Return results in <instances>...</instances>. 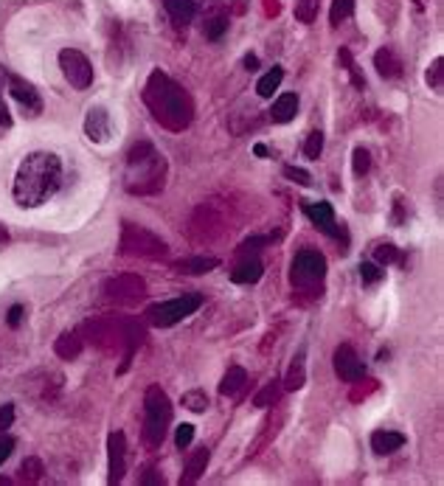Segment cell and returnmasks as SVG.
<instances>
[{"label": "cell", "instance_id": "6da1fadb", "mask_svg": "<svg viewBox=\"0 0 444 486\" xmlns=\"http://www.w3.org/2000/svg\"><path fill=\"white\" fill-rule=\"evenodd\" d=\"M62 186V160L54 152H32L15 174V202L23 208H37L48 202Z\"/></svg>", "mask_w": 444, "mask_h": 486}, {"label": "cell", "instance_id": "7a4b0ae2", "mask_svg": "<svg viewBox=\"0 0 444 486\" xmlns=\"http://www.w3.org/2000/svg\"><path fill=\"white\" fill-rule=\"evenodd\" d=\"M144 102L155 121H160L172 132H183L194 118L191 96L163 71H152L144 88Z\"/></svg>", "mask_w": 444, "mask_h": 486}, {"label": "cell", "instance_id": "3957f363", "mask_svg": "<svg viewBox=\"0 0 444 486\" xmlns=\"http://www.w3.org/2000/svg\"><path fill=\"white\" fill-rule=\"evenodd\" d=\"M166 183V160L163 155L149 144L141 141L130 149L127 158V174L124 186L130 194H158Z\"/></svg>", "mask_w": 444, "mask_h": 486}, {"label": "cell", "instance_id": "277c9868", "mask_svg": "<svg viewBox=\"0 0 444 486\" xmlns=\"http://www.w3.org/2000/svg\"><path fill=\"white\" fill-rule=\"evenodd\" d=\"M172 424V402L160 385H149L144 396V441L146 447H160Z\"/></svg>", "mask_w": 444, "mask_h": 486}, {"label": "cell", "instance_id": "5b68a950", "mask_svg": "<svg viewBox=\"0 0 444 486\" xmlns=\"http://www.w3.org/2000/svg\"><path fill=\"white\" fill-rule=\"evenodd\" d=\"M121 254L124 256H160L166 254V242L160 236H155L152 230L124 222L121 228Z\"/></svg>", "mask_w": 444, "mask_h": 486}, {"label": "cell", "instance_id": "8992f818", "mask_svg": "<svg viewBox=\"0 0 444 486\" xmlns=\"http://www.w3.org/2000/svg\"><path fill=\"white\" fill-rule=\"evenodd\" d=\"M200 304H202L200 296H183V298H172V301H163V304H152V307L146 310V321H149L152 326L166 329V326L180 324L183 318L194 315V312L200 310Z\"/></svg>", "mask_w": 444, "mask_h": 486}, {"label": "cell", "instance_id": "52a82bcc", "mask_svg": "<svg viewBox=\"0 0 444 486\" xmlns=\"http://www.w3.org/2000/svg\"><path fill=\"white\" fill-rule=\"evenodd\" d=\"M326 276V259L318 251H298L290 265V279L296 287H315Z\"/></svg>", "mask_w": 444, "mask_h": 486}, {"label": "cell", "instance_id": "ba28073f", "mask_svg": "<svg viewBox=\"0 0 444 486\" xmlns=\"http://www.w3.org/2000/svg\"><path fill=\"white\" fill-rule=\"evenodd\" d=\"M60 68L62 76L68 79V85L74 90H88L93 85V65L88 62V57L76 48H62L60 51Z\"/></svg>", "mask_w": 444, "mask_h": 486}, {"label": "cell", "instance_id": "9c48e42d", "mask_svg": "<svg viewBox=\"0 0 444 486\" xmlns=\"http://www.w3.org/2000/svg\"><path fill=\"white\" fill-rule=\"evenodd\" d=\"M335 371H338V377L343 382H357V380L366 377V366H363V360L357 357V352L349 343L335 349Z\"/></svg>", "mask_w": 444, "mask_h": 486}, {"label": "cell", "instance_id": "30bf717a", "mask_svg": "<svg viewBox=\"0 0 444 486\" xmlns=\"http://www.w3.org/2000/svg\"><path fill=\"white\" fill-rule=\"evenodd\" d=\"M6 90L15 96V102H18L29 116H40V113H43V99H40V93H37L34 85L26 82L23 76H12V74H9Z\"/></svg>", "mask_w": 444, "mask_h": 486}, {"label": "cell", "instance_id": "8fae6325", "mask_svg": "<svg viewBox=\"0 0 444 486\" xmlns=\"http://www.w3.org/2000/svg\"><path fill=\"white\" fill-rule=\"evenodd\" d=\"M107 455H110V475H107V480L110 483H121V478L127 472V438H124V433H118V430L110 433Z\"/></svg>", "mask_w": 444, "mask_h": 486}, {"label": "cell", "instance_id": "7c38bea8", "mask_svg": "<svg viewBox=\"0 0 444 486\" xmlns=\"http://www.w3.org/2000/svg\"><path fill=\"white\" fill-rule=\"evenodd\" d=\"M104 290L116 301H138L146 293V284L138 276H118V279H110Z\"/></svg>", "mask_w": 444, "mask_h": 486}, {"label": "cell", "instance_id": "4fadbf2b", "mask_svg": "<svg viewBox=\"0 0 444 486\" xmlns=\"http://www.w3.org/2000/svg\"><path fill=\"white\" fill-rule=\"evenodd\" d=\"M85 135L96 144H104L110 138V113L104 107H90L85 116Z\"/></svg>", "mask_w": 444, "mask_h": 486}, {"label": "cell", "instance_id": "5bb4252c", "mask_svg": "<svg viewBox=\"0 0 444 486\" xmlns=\"http://www.w3.org/2000/svg\"><path fill=\"white\" fill-rule=\"evenodd\" d=\"M304 211H307V216L315 222L318 230H324V233H329V236H340V233H343V228L335 225V211H332L329 202H307Z\"/></svg>", "mask_w": 444, "mask_h": 486}, {"label": "cell", "instance_id": "9a60e30c", "mask_svg": "<svg viewBox=\"0 0 444 486\" xmlns=\"http://www.w3.org/2000/svg\"><path fill=\"white\" fill-rule=\"evenodd\" d=\"M262 273H265L262 262H259L256 256H248V259H242V262L231 270V282H234V284H256V282L262 279Z\"/></svg>", "mask_w": 444, "mask_h": 486}, {"label": "cell", "instance_id": "2e32d148", "mask_svg": "<svg viewBox=\"0 0 444 486\" xmlns=\"http://www.w3.org/2000/svg\"><path fill=\"white\" fill-rule=\"evenodd\" d=\"M405 447V436L396 433V430H377L371 433V450L377 455H388V452H396Z\"/></svg>", "mask_w": 444, "mask_h": 486}, {"label": "cell", "instance_id": "e0dca14e", "mask_svg": "<svg viewBox=\"0 0 444 486\" xmlns=\"http://www.w3.org/2000/svg\"><path fill=\"white\" fill-rule=\"evenodd\" d=\"M298 113V96L296 93H282L276 102H273V110H270V118L276 124H287L293 121Z\"/></svg>", "mask_w": 444, "mask_h": 486}, {"label": "cell", "instance_id": "ac0fdd59", "mask_svg": "<svg viewBox=\"0 0 444 486\" xmlns=\"http://www.w3.org/2000/svg\"><path fill=\"white\" fill-rule=\"evenodd\" d=\"M245 382H248V371L242 366H231L226 371V377H222V382H219V394L222 396H237L245 388Z\"/></svg>", "mask_w": 444, "mask_h": 486}, {"label": "cell", "instance_id": "d6986e66", "mask_svg": "<svg viewBox=\"0 0 444 486\" xmlns=\"http://www.w3.org/2000/svg\"><path fill=\"white\" fill-rule=\"evenodd\" d=\"M163 6L169 12V18L174 23H191V18L197 15V0H163Z\"/></svg>", "mask_w": 444, "mask_h": 486}, {"label": "cell", "instance_id": "ffe728a7", "mask_svg": "<svg viewBox=\"0 0 444 486\" xmlns=\"http://www.w3.org/2000/svg\"><path fill=\"white\" fill-rule=\"evenodd\" d=\"M219 265V259L214 256H194V259H180L174 262V270L177 273H188V276H200V273H208Z\"/></svg>", "mask_w": 444, "mask_h": 486}, {"label": "cell", "instance_id": "44dd1931", "mask_svg": "<svg viewBox=\"0 0 444 486\" xmlns=\"http://www.w3.org/2000/svg\"><path fill=\"white\" fill-rule=\"evenodd\" d=\"M208 458H211L208 447H200V450H197V452L188 458V464H186V475L180 478V483H197V480H200V475L205 472Z\"/></svg>", "mask_w": 444, "mask_h": 486}, {"label": "cell", "instance_id": "7402d4cb", "mask_svg": "<svg viewBox=\"0 0 444 486\" xmlns=\"http://www.w3.org/2000/svg\"><path fill=\"white\" fill-rule=\"evenodd\" d=\"M374 65H377L380 76H385V79H394V76H399V74H402V62H399V60L394 57V51H388V48L377 51Z\"/></svg>", "mask_w": 444, "mask_h": 486}, {"label": "cell", "instance_id": "603a6c76", "mask_svg": "<svg viewBox=\"0 0 444 486\" xmlns=\"http://www.w3.org/2000/svg\"><path fill=\"white\" fill-rule=\"evenodd\" d=\"M54 352H57L62 360H74V357H79V352H82V338L74 335V332H65V335L57 340Z\"/></svg>", "mask_w": 444, "mask_h": 486}, {"label": "cell", "instance_id": "cb8c5ba5", "mask_svg": "<svg viewBox=\"0 0 444 486\" xmlns=\"http://www.w3.org/2000/svg\"><path fill=\"white\" fill-rule=\"evenodd\" d=\"M282 79H284V71H282V68H273V71H268V74H265V76L259 79V85H256V93H259L262 99H270V96H273V90H279Z\"/></svg>", "mask_w": 444, "mask_h": 486}, {"label": "cell", "instance_id": "d4e9b609", "mask_svg": "<svg viewBox=\"0 0 444 486\" xmlns=\"http://www.w3.org/2000/svg\"><path fill=\"white\" fill-rule=\"evenodd\" d=\"M282 382H284V388H287V391H298V388L304 385V349L298 352L296 363L290 366V371H287V377H284Z\"/></svg>", "mask_w": 444, "mask_h": 486}, {"label": "cell", "instance_id": "484cf974", "mask_svg": "<svg viewBox=\"0 0 444 486\" xmlns=\"http://www.w3.org/2000/svg\"><path fill=\"white\" fill-rule=\"evenodd\" d=\"M282 391H284V385H282V380H273V382H268L256 396H254V405L256 408H268V405H273V402H279V396H282Z\"/></svg>", "mask_w": 444, "mask_h": 486}, {"label": "cell", "instance_id": "4316f807", "mask_svg": "<svg viewBox=\"0 0 444 486\" xmlns=\"http://www.w3.org/2000/svg\"><path fill=\"white\" fill-rule=\"evenodd\" d=\"M226 29H228V18H226V15H214V18H208L205 26H202V32H205L208 40H219L222 34H226Z\"/></svg>", "mask_w": 444, "mask_h": 486}, {"label": "cell", "instance_id": "83f0119b", "mask_svg": "<svg viewBox=\"0 0 444 486\" xmlns=\"http://www.w3.org/2000/svg\"><path fill=\"white\" fill-rule=\"evenodd\" d=\"M321 152H324V132H321V130H312V132L307 135V141H304V155H307L310 160H318Z\"/></svg>", "mask_w": 444, "mask_h": 486}, {"label": "cell", "instance_id": "f1b7e54d", "mask_svg": "<svg viewBox=\"0 0 444 486\" xmlns=\"http://www.w3.org/2000/svg\"><path fill=\"white\" fill-rule=\"evenodd\" d=\"M318 18V0H298L296 6V20L298 23H312Z\"/></svg>", "mask_w": 444, "mask_h": 486}, {"label": "cell", "instance_id": "f546056e", "mask_svg": "<svg viewBox=\"0 0 444 486\" xmlns=\"http://www.w3.org/2000/svg\"><path fill=\"white\" fill-rule=\"evenodd\" d=\"M183 405L191 413H202L208 408V396H205V391H188V394H183Z\"/></svg>", "mask_w": 444, "mask_h": 486}, {"label": "cell", "instance_id": "4dcf8cb0", "mask_svg": "<svg viewBox=\"0 0 444 486\" xmlns=\"http://www.w3.org/2000/svg\"><path fill=\"white\" fill-rule=\"evenodd\" d=\"M352 9H354V0H335V4H332V12H329L332 26H340V20H346V18L352 15Z\"/></svg>", "mask_w": 444, "mask_h": 486}, {"label": "cell", "instance_id": "1f68e13d", "mask_svg": "<svg viewBox=\"0 0 444 486\" xmlns=\"http://www.w3.org/2000/svg\"><path fill=\"white\" fill-rule=\"evenodd\" d=\"M441 79H444V60H441V57H436V60H433V65L427 68V85H430L433 90H441V88H444V82H441Z\"/></svg>", "mask_w": 444, "mask_h": 486}, {"label": "cell", "instance_id": "d6a6232c", "mask_svg": "<svg viewBox=\"0 0 444 486\" xmlns=\"http://www.w3.org/2000/svg\"><path fill=\"white\" fill-rule=\"evenodd\" d=\"M352 169H354V174H366V172L371 169V155H368V149L357 146V149L352 152Z\"/></svg>", "mask_w": 444, "mask_h": 486}, {"label": "cell", "instance_id": "836d02e7", "mask_svg": "<svg viewBox=\"0 0 444 486\" xmlns=\"http://www.w3.org/2000/svg\"><path fill=\"white\" fill-rule=\"evenodd\" d=\"M20 475H23V480H40V475H43V461H40V458H26L23 466H20Z\"/></svg>", "mask_w": 444, "mask_h": 486}, {"label": "cell", "instance_id": "e575fe53", "mask_svg": "<svg viewBox=\"0 0 444 486\" xmlns=\"http://www.w3.org/2000/svg\"><path fill=\"white\" fill-rule=\"evenodd\" d=\"M385 273L380 270V265H374V262H363L360 265V279L366 282V284H374V282H380Z\"/></svg>", "mask_w": 444, "mask_h": 486}, {"label": "cell", "instance_id": "d590c367", "mask_svg": "<svg viewBox=\"0 0 444 486\" xmlns=\"http://www.w3.org/2000/svg\"><path fill=\"white\" fill-rule=\"evenodd\" d=\"M374 259H377V265H388V262L396 259V248L388 245V242H385V245H377L374 248Z\"/></svg>", "mask_w": 444, "mask_h": 486}, {"label": "cell", "instance_id": "8d00e7d4", "mask_svg": "<svg viewBox=\"0 0 444 486\" xmlns=\"http://www.w3.org/2000/svg\"><path fill=\"white\" fill-rule=\"evenodd\" d=\"M284 174H287L293 183H298V186H312L310 172H304V169H298V166H284Z\"/></svg>", "mask_w": 444, "mask_h": 486}, {"label": "cell", "instance_id": "74e56055", "mask_svg": "<svg viewBox=\"0 0 444 486\" xmlns=\"http://www.w3.org/2000/svg\"><path fill=\"white\" fill-rule=\"evenodd\" d=\"M191 438H194V424H180L177 433H174V444H177L180 450H186V447L191 444Z\"/></svg>", "mask_w": 444, "mask_h": 486}, {"label": "cell", "instance_id": "f35d334b", "mask_svg": "<svg viewBox=\"0 0 444 486\" xmlns=\"http://www.w3.org/2000/svg\"><path fill=\"white\" fill-rule=\"evenodd\" d=\"M12 422H15V405H4L0 408V433L12 427Z\"/></svg>", "mask_w": 444, "mask_h": 486}, {"label": "cell", "instance_id": "ab89813d", "mask_svg": "<svg viewBox=\"0 0 444 486\" xmlns=\"http://www.w3.org/2000/svg\"><path fill=\"white\" fill-rule=\"evenodd\" d=\"M15 450V438L12 436H0V464H4Z\"/></svg>", "mask_w": 444, "mask_h": 486}, {"label": "cell", "instance_id": "60d3db41", "mask_svg": "<svg viewBox=\"0 0 444 486\" xmlns=\"http://www.w3.org/2000/svg\"><path fill=\"white\" fill-rule=\"evenodd\" d=\"M268 236H254V239H248V242H242V254H251V251H259V245H268Z\"/></svg>", "mask_w": 444, "mask_h": 486}, {"label": "cell", "instance_id": "b9f144b4", "mask_svg": "<svg viewBox=\"0 0 444 486\" xmlns=\"http://www.w3.org/2000/svg\"><path fill=\"white\" fill-rule=\"evenodd\" d=\"M6 321H9V326H20V321H23V307L15 304V307L9 310V315H6Z\"/></svg>", "mask_w": 444, "mask_h": 486}, {"label": "cell", "instance_id": "7bdbcfd3", "mask_svg": "<svg viewBox=\"0 0 444 486\" xmlns=\"http://www.w3.org/2000/svg\"><path fill=\"white\" fill-rule=\"evenodd\" d=\"M6 127H12V116H9V107H6L4 96H0V130H6Z\"/></svg>", "mask_w": 444, "mask_h": 486}, {"label": "cell", "instance_id": "ee69618b", "mask_svg": "<svg viewBox=\"0 0 444 486\" xmlns=\"http://www.w3.org/2000/svg\"><path fill=\"white\" fill-rule=\"evenodd\" d=\"M141 483H163V475L158 469H146V475L141 478Z\"/></svg>", "mask_w": 444, "mask_h": 486}, {"label": "cell", "instance_id": "f6af8a7d", "mask_svg": "<svg viewBox=\"0 0 444 486\" xmlns=\"http://www.w3.org/2000/svg\"><path fill=\"white\" fill-rule=\"evenodd\" d=\"M6 85H9V71L0 65V96H4V90H6Z\"/></svg>", "mask_w": 444, "mask_h": 486}, {"label": "cell", "instance_id": "bcb514c9", "mask_svg": "<svg viewBox=\"0 0 444 486\" xmlns=\"http://www.w3.org/2000/svg\"><path fill=\"white\" fill-rule=\"evenodd\" d=\"M256 65H259V60H256L254 54H248V57H245V68H248V71H256Z\"/></svg>", "mask_w": 444, "mask_h": 486}, {"label": "cell", "instance_id": "7dc6e473", "mask_svg": "<svg viewBox=\"0 0 444 486\" xmlns=\"http://www.w3.org/2000/svg\"><path fill=\"white\" fill-rule=\"evenodd\" d=\"M254 155L265 158V155H268V146H265V144H256V146H254Z\"/></svg>", "mask_w": 444, "mask_h": 486}, {"label": "cell", "instance_id": "c3c4849f", "mask_svg": "<svg viewBox=\"0 0 444 486\" xmlns=\"http://www.w3.org/2000/svg\"><path fill=\"white\" fill-rule=\"evenodd\" d=\"M9 239V233H6V228L4 225H0V242H6Z\"/></svg>", "mask_w": 444, "mask_h": 486}]
</instances>
